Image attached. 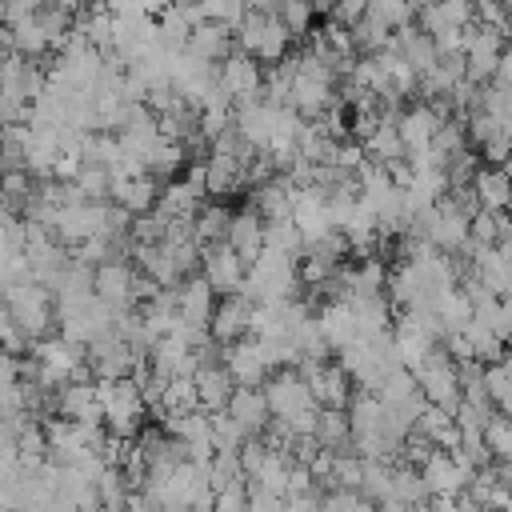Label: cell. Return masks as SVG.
I'll use <instances>...</instances> for the list:
<instances>
[{
	"instance_id": "31",
	"label": "cell",
	"mask_w": 512,
	"mask_h": 512,
	"mask_svg": "<svg viewBox=\"0 0 512 512\" xmlns=\"http://www.w3.org/2000/svg\"><path fill=\"white\" fill-rule=\"evenodd\" d=\"M328 12H332V20H336V24L352 28V24L364 16V0H332V4H328Z\"/></svg>"
},
{
	"instance_id": "2",
	"label": "cell",
	"mask_w": 512,
	"mask_h": 512,
	"mask_svg": "<svg viewBox=\"0 0 512 512\" xmlns=\"http://www.w3.org/2000/svg\"><path fill=\"white\" fill-rule=\"evenodd\" d=\"M96 400H100V424H108L112 436L128 440V436L140 432L148 404H144V396H140V388H136L132 376L96 380Z\"/></svg>"
},
{
	"instance_id": "15",
	"label": "cell",
	"mask_w": 512,
	"mask_h": 512,
	"mask_svg": "<svg viewBox=\"0 0 512 512\" xmlns=\"http://www.w3.org/2000/svg\"><path fill=\"white\" fill-rule=\"evenodd\" d=\"M156 180L148 172H136V176H120V180H108V200L116 208H124L128 216H144L156 208Z\"/></svg>"
},
{
	"instance_id": "16",
	"label": "cell",
	"mask_w": 512,
	"mask_h": 512,
	"mask_svg": "<svg viewBox=\"0 0 512 512\" xmlns=\"http://www.w3.org/2000/svg\"><path fill=\"white\" fill-rule=\"evenodd\" d=\"M172 308H176V320H184L192 328H208L216 300H212V288L204 280H180L172 288Z\"/></svg>"
},
{
	"instance_id": "4",
	"label": "cell",
	"mask_w": 512,
	"mask_h": 512,
	"mask_svg": "<svg viewBox=\"0 0 512 512\" xmlns=\"http://www.w3.org/2000/svg\"><path fill=\"white\" fill-rule=\"evenodd\" d=\"M56 320H60V336H68L80 348H88L96 336L116 328V312L96 292H80V296L56 300Z\"/></svg>"
},
{
	"instance_id": "35",
	"label": "cell",
	"mask_w": 512,
	"mask_h": 512,
	"mask_svg": "<svg viewBox=\"0 0 512 512\" xmlns=\"http://www.w3.org/2000/svg\"><path fill=\"white\" fill-rule=\"evenodd\" d=\"M0 24H4V0H0Z\"/></svg>"
},
{
	"instance_id": "6",
	"label": "cell",
	"mask_w": 512,
	"mask_h": 512,
	"mask_svg": "<svg viewBox=\"0 0 512 512\" xmlns=\"http://www.w3.org/2000/svg\"><path fill=\"white\" fill-rule=\"evenodd\" d=\"M264 404H268V416H272V420H284V424H288L292 416L316 408V400H312V392H308V384H304V376H300L296 368H276V372H268Z\"/></svg>"
},
{
	"instance_id": "19",
	"label": "cell",
	"mask_w": 512,
	"mask_h": 512,
	"mask_svg": "<svg viewBox=\"0 0 512 512\" xmlns=\"http://www.w3.org/2000/svg\"><path fill=\"white\" fill-rule=\"evenodd\" d=\"M224 244L248 264L260 248H264V220L248 208V212H236V216H228V228H224Z\"/></svg>"
},
{
	"instance_id": "26",
	"label": "cell",
	"mask_w": 512,
	"mask_h": 512,
	"mask_svg": "<svg viewBox=\"0 0 512 512\" xmlns=\"http://www.w3.org/2000/svg\"><path fill=\"white\" fill-rule=\"evenodd\" d=\"M412 16H416V8L408 0H364V20L380 24L384 32H396V28L412 24Z\"/></svg>"
},
{
	"instance_id": "30",
	"label": "cell",
	"mask_w": 512,
	"mask_h": 512,
	"mask_svg": "<svg viewBox=\"0 0 512 512\" xmlns=\"http://www.w3.org/2000/svg\"><path fill=\"white\" fill-rule=\"evenodd\" d=\"M272 12H276V20L288 28V36L296 40V36H304V32L312 28L316 4H312V0H276V4H272Z\"/></svg>"
},
{
	"instance_id": "9",
	"label": "cell",
	"mask_w": 512,
	"mask_h": 512,
	"mask_svg": "<svg viewBox=\"0 0 512 512\" xmlns=\"http://www.w3.org/2000/svg\"><path fill=\"white\" fill-rule=\"evenodd\" d=\"M444 120H448L444 108L440 104H424V100L404 108V112H396V136L404 144V156H420L432 144V136H436V128Z\"/></svg>"
},
{
	"instance_id": "8",
	"label": "cell",
	"mask_w": 512,
	"mask_h": 512,
	"mask_svg": "<svg viewBox=\"0 0 512 512\" xmlns=\"http://www.w3.org/2000/svg\"><path fill=\"white\" fill-rule=\"evenodd\" d=\"M216 84L220 92L232 100V104H244V100H256L260 96V84H264V72L260 64L248 56V52H228L220 64H216Z\"/></svg>"
},
{
	"instance_id": "28",
	"label": "cell",
	"mask_w": 512,
	"mask_h": 512,
	"mask_svg": "<svg viewBox=\"0 0 512 512\" xmlns=\"http://www.w3.org/2000/svg\"><path fill=\"white\" fill-rule=\"evenodd\" d=\"M224 228H228V212H224L220 204H200V208L192 212V236H196L200 248L224 240Z\"/></svg>"
},
{
	"instance_id": "34",
	"label": "cell",
	"mask_w": 512,
	"mask_h": 512,
	"mask_svg": "<svg viewBox=\"0 0 512 512\" xmlns=\"http://www.w3.org/2000/svg\"><path fill=\"white\" fill-rule=\"evenodd\" d=\"M408 4H412V8H420V4H428V0H408Z\"/></svg>"
},
{
	"instance_id": "14",
	"label": "cell",
	"mask_w": 512,
	"mask_h": 512,
	"mask_svg": "<svg viewBox=\"0 0 512 512\" xmlns=\"http://www.w3.org/2000/svg\"><path fill=\"white\" fill-rule=\"evenodd\" d=\"M224 412L244 428V436H260L268 428V404H264V388L256 384H236L224 400Z\"/></svg>"
},
{
	"instance_id": "11",
	"label": "cell",
	"mask_w": 512,
	"mask_h": 512,
	"mask_svg": "<svg viewBox=\"0 0 512 512\" xmlns=\"http://www.w3.org/2000/svg\"><path fill=\"white\" fill-rule=\"evenodd\" d=\"M200 268H204V284L212 288V292H240V280H244V260L224 244V240H216V244H204L200 248Z\"/></svg>"
},
{
	"instance_id": "23",
	"label": "cell",
	"mask_w": 512,
	"mask_h": 512,
	"mask_svg": "<svg viewBox=\"0 0 512 512\" xmlns=\"http://www.w3.org/2000/svg\"><path fill=\"white\" fill-rule=\"evenodd\" d=\"M316 328H320V336H324V344L328 348H344L352 336H356V320H352V308L336 296V300H328L320 312H316Z\"/></svg>"
},
{
	"instance_id": "3",
	"label": "cell",
	"mask_w": 512,
	"mask_h": 512,
	"mask_svg": "<svg viewBox=\"0 0 512 512\" xmlns=\"http://www.w3.org/2000/svg\"><path fill=\"white\" fill-rule=\"evenodd\" d=\"M420 32L436 44V52H460L464 32L476 24V4L472 0H428L416 8Z\"/></svg>"
},
{
	"instance_id": "1",
	"label": "cell",
	"mask_w": 512,
	"mask_h": 512,
	"mask_svg": "<svg viewBox=\"0 0 512 512\" xmlns=\"http://www.w3.org/2000/svg\"><path fill=\"white\" fill-rule=\"evenodd\" d=\"M292 72H288V92H284V108H292L300 120L308 116H324L336 100V68L324 64L312 48L308 52H296L288 56Z\"/></svg>"
},
{
	"instance_id": "13",
	"label": "cell",
	"mask_w": 512,
	"mask_h": 512,
	"mask_svg": "<svg viewBox=\"0 0 512 512\" xmlns=\"http://www.w3.org/2000/svg\"><path fill=\"white\" fill-rule=\"evenodd\" d=\"M420 480L428 488V496H460L472 480V472L452 456V452H432L424 464H420Z\"/></svg>"
},
{
	"instance_id": "17",
	"label": "cell",
	"mask_w": 512,
	"mask_h": 512,
	"mask_svg": "<svg viewBox=\"0 0 512 512\" xmlns=\"http://www.w3.org/2000/svg\"><path fill=\"white\" fill-rule=\"evenodd\" d=\"M56 408L60 416L68 420H80V424H100V400H96V380H64L60 392H56Z\"/></svg>"
},
{
	"instance_id": "12",
	"label": "cell",
	"mask_w": 512,
	"mask_h": 512,
	"mask_svg": "<svg viewBox=\"0 0 512 512\" xmlns=\"http://www.w3.org/2000/svg\"><path fill=\"white\" fill-rule=\"evenodd\" d=\"M220 368L232 376V384H264L268 372H272L264 348L252 336H240V340L224 344V364Z\"/></svg>"
},
{
	"instance_id": "5",
	"label": "cell",
	"mask_w": 512,
	"mask_h": 512,
	"mask_svg": "<svg viewBox=\"0 0 512 512\" xmlns=\"http://www.w3.org/2000/svg\"><path fill=\"white\" fill-rule=\"evenodd\" d=\"M236 44H240V52H248L252 60H280V56H288V44H292V36H288V28L276 20V12L272 8H248L244 16H240V24H236Z\"/></svg>"
},
{
	"instance_id": "29",
	"label": "cell",
	"mask_w": 512,
	"mask_h": 512,
	"mask_svg": "<svg viewBox=\"0 0 512 512\" xmlns=\"http://www.w3.org/2000/svg\"><path fill=\"white\" fill-rule=\"evenodd\" d=\"M480 444L488 448V456L508 460V452H512V424H508L504 412H488V416H484V424H480Z\"/></svg>"
},
{
	"instance_id": "33",
	"label": "cell",
	"mask_w": 512,
	"mask_h": 512,
	"mask_svg": "<svg viewBox=\"0 0 512 512\" xmlns=\"http://www.w3.org/2000/svg\"><path fill=\"white\" fill-rule=\"evenodd\" d=\"M12 56V48H8V36H4V28H0V60H8Z\"/></svg>"
},
{
	"instance_id": "7",
	"label": "cell",
	"mask_w": 512,
	"mask_h": 512,
	"mask_svg": "<svg viewBox=\"0 0 512 512\" xmlns=\"http://www.w3.org/2000/svg\"><path fill=\"white\" fill-rule=\"evenodd\" d=\"M504 56V32L488 28V24H472L464 32V44H460V64H464V80L472 84H484L492 76V68L500 64Z\"/></svg>"
},
{
	"instance_id": "27",
	"label": "cell",
	"mask_w": 512,
	"mask_h": 512,
	"mask_svg": "<svg viewBox=\"0 0 512 512\" xmlns=\"http://www.w3.org/2000/svg\"><path fill=\"white\" fill-rule=\"evenodd\" d=\"M480 384H484V392H488L492 408H496V412H508V404H512V372H508L504 356L480 368Z\"/></svg>"
},
{
	"instance_id": "24",
	"label": "cell",
	"mask_w": 512,
	"mask_h": 512,
	"mask_svg": "<svg viewBox=\"0 0 512 512\" xmlns=\"http://www.w3.org/2000/svg\"><path fill=\"white\" fill-rule=\"evenodd\" d=\"M200 188L188 184V180H176L168 184L164 192H156V216L160 220H192V212L200 208Z\"/></svg>"
},
{
	"instance_id": "22",
	"label": "cell",
	"mask_w": 512,
	"mask_h": 512,
	"mask_svg": "<svg viewBox=\"0 0 512 512\" xmlns=\"http://www.w3.org/2000/svg\"><path fill=\"white\" fill-rule=\"evenodd\" d=\"M192 388H196V404H200L204 412H216V408H224V400H228V392H232L236 384H232V376H228L220 364H196Z\"/></svg>"
},
{
	"instance_id": "20",
	"label": "cell",
	"mask_w": 512,
	"mask_h": 512,
	"mask_svg": "<svg viewBox=\"0 0 512 512\" xmlns=\"http://www.w3.org/2000/svg\"><path fill=\"white\" fill-rule=\"evenodd\" d=\"M232 28H224V24H212V20H200V24H192V32H188V40H184V52H192V56H200V60H208V64H220L228 52H232V36H228Z\"/></svg>"
},
{
	"instance_id": "25",
	"label": "cell",
	"mask_w": 512,
	"mask_h": 512,
	"mask_svg": "<svg viewBox=\"0 0 512 512\" xmlns=\"http://www.w3.org/2000/svg\"><path fill=\"white\" fill-rule=\"evenodd\" d=\"M292 196H296V184H288L284 176H280V180H260L252 212H256L264 224H268V220H288V212H292Z\"/></svg>"
},
{
	"instance_id": "21",
	"label": "cell",
	"mask_w": 512,
	"mask_h": 512,
	"mask_svg": "<svg viewBox=\"0 0 512 512\" xmlns=\"http://www.w3.org/2000/svg\"><path fill=\"white\" fill-rule=\"evenodd\" d=\"M468 188H472L476 208H488V212H504L508 208V176H504L500 164L476 168L472 180H468Z\"/></svg>"
},
{
	"instance_id": "10",
	"label": "cell",
	"mask_w": 512,
	"mask_h": 512,
	"mask_svg": "<svg viewBox=\"0 0 512 512\" xmlns=\"http://www.w3.org/2000/svg\"><path fill=\"white\" fill-rule=\"evenodd\" d=\"M92 292L112 312H128L136 304V272L124 260H104V264L92 268Z\"/></svg>"
},
{
	"instance_id": "18",
	"label": "cell",
	"mask_w": 512,
	"mask_h": 512,
	"mask_svg": "<svg viewBox=\"0 0 512 512\" xmlns=\"http://www.w3.org/2000/svg\"><path fill=\"white\" fill-rule=\"evenodd\" d=\"M248 316H252V300L240 296V292H228L220 308H212V320H208V332L220 340V344H232L240 336H248Z\"/></svg>"
},
{
	"instance_id": "32",
	"label": "cell",
	"mask_w": 512,
	"mask_h": 512,
	"mask_svg": "<svg viewBox=\"0 0 512 512\" xmlns=\"http://www.w3.org/2000/svg\"><path fill=\"white\" fill-rule=\"evenodd\" d=\"M44 0H4V24H12V20H24V16H32L36 8H40Z\"/></svg>"
}]
</instances>
